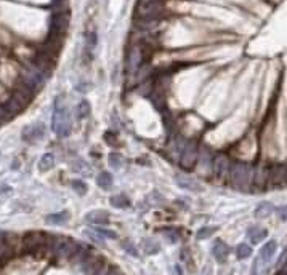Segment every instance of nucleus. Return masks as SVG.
<instances>
[{
    "mask_svg": "<svg viewBox=\"0 0 287 275\" xmlns=\"http://www.w3.org/2000/svg\"><path fill=\"white\" fill-rule=\"evenodd\" d=\"M72 120L68 111L66 101L63 96H58L53 104V117H52V130L58 138H66L71 133Z\"/></svg>",
    "mask_w": 287,
    "mask_h": 275,
    "instance_id": "obj_1",
    "label": "nucleus"
},
{
    "mask_svg": "<svg viewBox=\"0 0 287 275\" xmlns=\"http://www.w3.org/2000/svg\"><path fill=\"white\" fill-rule=\"evenodd\" d=\"M255 168L244 162H234L229 166V184L238 190H249L253 185Z\"/></svg>",
    "mask_w": 287,
    "mask_h": 275,
    "instance_id": "obj_2",
    "label": "nucleus"
},
{
    "mask_svg": "<svg viewBox=\"0 0 287 275\" xmlns=\"http://www.w3.org/2000/svg\"><path fill=\"white\" fill-rule=\"evenodd\" d=\"M80 246L79 242H75L71 237H56L52 235V240H50V249L56 258L61 259H72L77 249Z\"/></svg>",
    "mask_w": 287,
    "mask_h": 275,
    "instance_id": "obj_3",
    "label": "nucleus"
},
{
    "mask_svg": "<svg viewBox=\"0 0 287 275\" xmlns=\"http://www.w3.org/2000/svg\"><path fill=\"white\" fill-rule=\"evenodd\" d=\"M50 239L52 235L42 232V230H29L23 237V246L28 253H37L50 246Z\"/></svg>",
    "mask_w": 287,
    "mask_h": 275,
    "instance_id": "obj_4",
    "label": "nucleus"
},
{
    "mask_svg": "<svg viewBox=\"0 0 287 275\" xmlns=\"http://www.w3.org/2000/svg\"><path fill=\"white\" fill-rule=\"evenodd\" d=\"M197 158H199V146L196 141H186L180 157H178V163L184 170H193L197 165Z\"/></svg>",
    "mask_w": 287,
    "mask_h": 275,
    "instance_id": "obj_5",
    "label": "nucleus"
},
{
    "mask_svg": "<svg viewBox=\"0 0 287 275\" xmlns=\"http://www.w3.org/2000/svg\"><path fill=\"white\" fill-rule=\"evenodd\" d=\"M69 26V13L65 10L55 11L50 19V34L53 38H60L66 34V29Z\"/></svg>",
    "mask_w": 287,
    "mask_h": 275,
    "instance_id": "obj_6",
    "label": "nucleus"
},
{
    "mask_svg": "<svg viewBox=\"0 0 287 275\" xmlns=\"http://www.w3.org/2000/svg\"><path fill=\"white\" fill-rule=\"evenodd\" d=\"M45 136V126H43L42 122H36V123H31L23 130L21 138L26 141V143H36V141L42 139Z\"/></svg>",
    "mask_w": 287,
    "mask_h": 275,
    "instance_id": "obj_7",
    "label": "nucleus"
},
{
    "mask_svg": "<svg viewBox=\"0 0 287 275\" xmlns=\"http://www.w3.org/2000/svg\"><path fill=\"white\" fill-rule=\"evenodd\" d=\"M229 166H231V160H229V157L225 155V153H218V155H215L212 160L214 173H215V176H218V178L228 175Z\"/></svg>",
    "mask_w": 287,
    "mask_h": 275,
    "instance_id": "obj_8",
    "label": "nucleus"
},
{
    "mask_svg": "<svg viewBox=\"0 0 287 275\" xmlns=\"http://www.w3.org/2000/svg\"><path fill=\"white\" fill-rule=\"evenodd\" d=\"M175 184L180 189L191 190V192H199L202 189V185L197 183L194 178H191L188 175H183V173H178V175H175Z\"/></svg>",
    "mask_w": 287,
    "mask_h": 275,
    "instance_id": "obj_9",
    "label": "nucleus"
},
{
    "mask_svg": "<svg viewBox=\"0 0 287 275\" xmlns=\"http://www.w3.org/2000/svg\"><path fill=\"white\" fill-rule=\"evenodd\" d=\"M85 221L93 226H106L109 222V213L106 210H92L85 214Z\"/></svg>",
    "mask_w": 287,
    "mask_h": 275,
    "instance_id": "obj_10",
    "label": "nucleus"
},
{
    "mask_svg": "<svg viewBox=\"0 0 287 275\" xmlns=\"http://www.w3.org/2000/svg\"><path fill=\"white\" fill-rule=\"evenodd\" d=\"M276 249H278V243L276 240H270L266 242L263 248L260 249V256H258V262H261V264H268L273 258L274 254H276Z\"/></svg>",
    "mask_w": 287,
    "mask_h": 275,
    "instance_id": "obj_11",
    "label": "nucleus"
},
{
    "mask_svg": "<svg viewBox=\"0 0 287 275\" xmlns=\"http://www.w3.org/2000/svg\"><path fill=\"white\" fill-rule=\"evenodd\" d=\"M212 254L218 262H225L229 256V246L223 240H215L212 245Z\"/></svg>",
    "mask_w": 287,
    "mask_h": 275,
    "instance_id": "obj_12",
    "label": "nucleus"
},
{
    "mask_svg": "<svg viewBox=\"0 0 287 275\" xmlns=\"http://www.w3.org/2000/svg\"><path fill=\"white\" fill-rule=\"evenodd\" d=\"M266 229L263 227H258V226H252L247 229V239L251 240V243H253V245H257V243H260L261 240L266 239Z\"/></svg>",
    "mask_w": 287,
    "mask_h": 275,
    "instance_id": "obj_13",
    "label": "nucleus"
},
{
    "mask_svg": "<svg viewBox=\"0 0 287 275\" xmlns=\"http://www.w3.org/2000/svg\"><path fill=\"white\" fill-rule=\"evenodd\" d=\"M142 249L146 253V254H157L159 251H161V245L154 240V239H149V237H144V239H142Z\"/></svg>",
    "mask_w": 287,
    "mask_h": 275,
    "instance_id": "obj_14",
    "label": "nucleus"
},
{
    "mask_svg": "<svg viewBox=\"0 0 287 275\" xmlns=\"http://www.w3.org/2000/svg\"><path fill=\"white\" fill-rule=\"evenodd\" d=\"M112 184H114V178L109 171H101L100 175L97 176V185L100 189H103V190H109L112 187Z\"/></svg>",
    "mask_w": 287,
    "mask_h": 275,
    "instance_id": "obj_15",
    "label": "nucleus"
},
{
    "mask_svg": "<svg viewBox=\"0 0 287 275\" xmlns=\"http://www.w3.org/2000/svg\"><path fill=\"white\" fill-rule=\"evenodd\" d=\"M273 211H274L273 203H270V202H261L258 207L255 208V217H257V219H265V217L273 214Z\"/></svg>",
    "mask_w": 287,
    "mask_h": 275,
    "instance_id": "obj_16",
    "label": "nucleus"
},
{
    "mask_svg": "<svg viewBox=\"0 0 287 275\" xmlns=\"http://www.w3.org/2000/svg\"><path fill=\"white\" fill-rule=\"evenodd\" d=\"M53 166H55V155H53V153H50V152L43 153L42 158L39 160L40 171H48V170H52Z\"/></svg>",
    "mask_w": 287,
    "mask_h": 275,
    "instance_id": "obj_17",
    "label": "nucleus"
},
{
    "mask_svg": "<svg viewBox=\"0 0 287 275\" xmlns=\"http://www.w3.org/2000/svg\"><path fill=\"white\" fill-rule=\"evenodd\" d=\"M68 219H69L68 211H60V213H53V214L47 216V222L55 224V226H61V224L68 222Z\"/></svg>",
    "mask_w": 287,
    "mask_h": 275,
    "instance_id": "obj_18",
    "label": "nucleus"
},
{
    "mask_svg": "<svg viewBox=\"0 0 287 275\" xmlns=\"http://www.w3.org/2000/svg\"><path fill=\"white\" fill-rule=\"evenodd\" d=\"M108 163H109L111 168L119 170V168H122L124 166V158L119 152H111L109 157H108Z\"/></svg>",
    "mask_w": 287,
    "mask_h": 275,
    "instance_id": "obj_19",
    "label": "nucleus"
},
{
    "mask_svg": "<svg viewBox=\"0 0 287 275\" xmlns=\"http://www.w3.org/2000/svg\"><path fill=\"white\" fill-rule=\"evenodd\" d=\"M236 256L238 259H247L252 256V246L247 245V243H239L238 248H236Z\"/></svg>",
    "mask_w": 287,
    "mask_h": 275,
    "instance_id": "obj_20",
    "label": "nucleus"
},
{
    "mask_svg": "<svg viewBox=\"0 0 287 275\" xmlns=\"http://www.w3.org/2000/svg\"><path fill=\"white\" fill-rule=\"evenodd\" d=\"M111 205H112V207H116V208H127L130 205V200L127 198V195L117 194V195L111 197Z\"/></svg>",
    "mask_w": 287,
    "mask_h": 275,
    "instance_id": "obj_21",
    "label": "nucleus"
},
{
    "mask_svg": "<svg viewBox=\"0 0 287 275\" xmlns=\"http://www.w3.org/2000/svg\"><path fill=\"white\" fill-rule=\"evenodd\" d=\"M90 114H92V107H90V102L88 101H80L79 104H77V115H79V119H88L90 117Z\"/></svg>",
    "mask_w": 287,
    "mask_h": 275,
    "instance_id": "obj_22",
    "label": "nucleus"
},
{
    "mask_svg": "<svg viewBox=\"0 0 287 275\" xmlns=\"http://www.w3.org/2000/svg\"><path fill=\"white\" fill-rule=\"evenodd\" d=\"M216 230V227L215 226H207V227H201L199 230H197V234H196V237L199 240H204V239H209L210 235H214V232Z\"/></svg>",
    "mask_w": 287,
    "mask_h": 275,
    "instance_id": "obj_23",
    "label": "nucleus"
},
{
    "mask_svg": "<svg viewBox=\"0 0 287 275\" xmlns=\"http://www.w3.org/2000/svg\"><path fill=\"white\" fill-rule=\"evenodd\" d=\"M71 187L77 192L79 195L87 194V184H85V181H82V179H74V181L71 183Z\"/></svg>",
    "mask_w": 287,
    "mask_h": 275,
    "instance_id": "obj_24",
    "label": "nucleus"
},
{
    "mask_svg": "<svg viewBox=\"0 0 287 275\" xmlns=\"http://www.w3.org/2000/svg\"><path fill=\"white\" fill-rule=\"evenodd\" d=\"M164 235L170 243H177L178 240H180V232H178L177 229H165Z\"/></svg>",
    "mask_w": 287,
    "mask_h": 275,
    "instance_id": "obj_25",
    "label": "nucleus"
},
{
    "mask_svg": "<svg viewBox=\"0 0 287 275\" xmlns=\"http://www.w3.org/2000/svg\"><path fill=\"white\" fill-rule=\"evenodd\" d=\"M95 232H97L100 237H103V239H116L117 234L112 232V230H108V229H103V227H97L95 229Z\"/></svg>",
    "mask_w": 287,
    "mask_h": 275,
    "instance_id": "obj_26",
    "label": "nucleus"
},
{
    "mask_svg": "<svg viewBox=\"0 0 287 275\" xmlns=\"http://www.w3.org/2000/svg\"><path fill=\"white\" fill-rule=\"evenodd\" d=\"M122 248L125 249L127 253H130L133 258H137L138 256V251H137V248H135V245L130 242V240H125V242H122Z\"/></svg>",
    "mask_w": 287,
    "mask_h": 275,
    "instance_id": "obj_27",
    "label": "nucleus"
},
{
    "mask_svg": "<svg viewBox=\"0 0 287 275\" xmlns=\"http://www.w3.org/2000/svg\"><path fill=\"white\" fill-rule=\"evenodd\" d=\"M100 275H124V274L120 272V269L116 267V266H108V267L103 269V271H101Z\"/></svg>",
    "mask_w": 287,
    "mask_h": 275,
    "instance_id": "obj_28",
    "label": "nucleus"
},
{
    "mask_svg": "<svg viewBox=\"0 0 287 275\" xmlns=\"http://www.w3.org/2000/svg\"><path fill=\"white\" fill-rule=\"evenodd\" d=\"M105 139H106V143L109 144V146H114L117 143V136H116V133L114 131H106L105 133Z\"/></svg>",
    "mask_w": 287,
    "mask_h": 275,
    "instance_id": "obj_29",
    "label": "nucleus"
},
{
    "mask_svg": "<svg viewBox=\"0 0 287 275\" xmlns=\"http://www.w3.org/2000/svg\"><path fill=\"white\" fill-rule=\"evenodd\" d=\"M276 213H278L281 221H287V205H283V207H279L276 210Z\"/></svg>",
    "mask_w": 287,
    "mask_h": 275,
    "instance_id": "obj_30",
    "label": "nucleus"
},
{
    "mask_svg": "<svg viewBox=\"0 0 287 275\" xmlns=\"http://www.w3.org/2000/svg\"><path fill=\"white\" fill-rule=\"evenodd\" d=\"M276 275H287V262H286V264L283 266V269H281V271H279Z\"/></svg>",
    "mask_w": 287,
    "mask_h": 275,
    "instance_id": "obj_31",
    "label": "nucleus"
},
{
    "mask_svg": "<svg viewBox=\"0 0 287 275\" xmlns=\"http://www.w3.org/2000/svg\"><path fill=\"white\" fill-rule=\"evenodd\" d=\"M175 271H177V275H183V269L180 267V266H175Z\"/></svg>",
    "mask_w": 287,
    "mask_h": 275,
    "instance_id": "obj_32",
    "label": "nucleus"
}]
</instances>
